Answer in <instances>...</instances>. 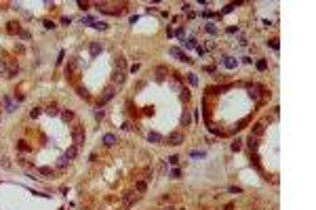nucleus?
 I'll return each mask as SVG.
<instances>
[{
    "instance_id": "nucleus-1",
    "label": "nucleus",
    "mask_w": 316,
    "mask_h": 210,
    "mask_svg": "<svg viewBox=\"0 0 316 210\" xmlns=\"http://www.w3.org/2000/svg\"><path fill=\"white\" fill-rule=\"evenodd\" d=\"M186 141V137H183V133H179V130H175V133H169V137L165 139V145H181Z\"/></svg>"
},
{
    "instance_id": "nucleus-2",
    "label": "nucleus",
    "mask_w": 316,
    "mask_h": 210,
    "mask_svg": "<svg viewBox=\"0 0 316 210\" xmlns=\"http://www.w3.org/2000/svg\"><path fill=\"white\" fill-rule=\"evenodd\" d=\"M114 95H116V86H114V84L105 86L103 93H101V97H99V105H105L107 101H112V99H114Z\"/></svg>"
},
{
    "instance_id": "nucleus-3",
    "label": "nucleus",
    "mask_w": 316,
    "mask_h": 210,
    "mask_svg": "<svg viewBox=\"0 0 316 210\" xmlns=\"http://www.w3.org/2000/svg\"><path fill=\"white\" fill-rule=\"evenodd\" d=\"M72 137H74V145H82L84 143V130L80 126H76L74 130H72Z\"/></svg>"
},
{
    "instance_id": "nucleus-4",
    "label": "nucleus",
    "mask_w": 316,
    "mask_h": 210,
    "mask_svg": "<svg viewBox=\"0 0 316 210\" xmlns=\"http://www.w3.org/2000/svg\"><path fill=\"white\" fill-rule=\"evenodd\" d=\"M169 52H171V55H173V57H177L179 61H186V63H192V59H190V57L186 55V52H181V50H179L177 46H171V48H169Z\"/></svg>"
},
{
    "instance_id": "nucleus-5",
    "label": "nucleus",
    "mask_w": 316,
    "mask_h": 210,
    "mask_svg": "<svg viewBox=\"0 0 316 210\" xmlns=\"http://www.w3.org/2000/svg\"><path fill=\"white\" fill-rule=\"evenodd\" d=\"M124 80H126L124 69H116V72H114V76H112V82H114V84H124Z\"/></svg>"
},
{
    "instance_id": "nucleus-6",
    "label": "nucleus",
    "mask_w": 316,
    "mask_h": 210,
    "mask_svg": "<svg viewBox=\"0 0 316 210\" xmlns=\"http://www.w3.org/2000/svg\"><path fill=\"white\" fill-rule=\"evenodd\" d=\"M264 133H266V126H264V122H257V124L251 128V137H255V139H257V137H261Z\"/></svg>"
},
{
    "instance_id": "nucleus-7",
    "label": "nucleus",
    "mask_w": 316,
    "mask_h": 210,
    "mask_svg": "<svg viewBox=\"0 0 316 210\" xmlns=\"http://www.w3.org/2000/svg\"><path fill=\"white\" fill-rule=\"evenodd\" d=\"M76 155H78V145H70L68 151H66V160L70 162V160H74Z\"/></svg>"
},
{
    "instance_id": "nucleus-8",
    "label": "nucleus",
    "mask_w": 316,
    "mask_h": 210,
    "mask_svg": "<svg viewBox=\"0 0 316 210\" xmlns=\"http://www.w3.org/2000/svg\"><path fill=\"white\" fill-rule=\"evenodd\" d=\"M148 141H150V143H158V145H165V139H162V137H160L158 133H150V135H148Z\"/></svg>"
},
{
    "instance_id": "nucleus-9",
    "label": "nucleus",
    "mask_w": 316,
    "mask_h": 210,
    "mask_svg": "<svg viewBox=\"0 0 316 210\" xmlns=\"http://www.w3.org/2000/svg\"><path fill=\"white\" fill-rule=\"evenodd\" d=\"M101 141H103V145H105V147H112V145L116 143V137H114L112 133H107V135H103V139H101Z\"/></svg>"
},
{
    "instance_id": "nucleus-10",
    "label": "nucleus",
    "mask_w": 316,
    "mask_h": 210,
    "mask_svg": "<svg viewBox=\"0 0 316 210\" xmlns=\"http://www.w3.org/2000/svg\"><path fill=\"white\" fill-rule=\"evenodd\" d=\"M139 200V193H126L124 195V206H131L133 202H137Z\"/></svg>"
},
{
    "instance_id": "nucleus-11",
    "label": "nucleus",
    "mask_w": 316,
    "mask_h": 210,
    "mask_svg": "<svg viewBox=\"0 0 316 210\" xmlns=\"http://www.w3.org/2000/svg\"><path fill=\"white\" fill-rule=\"evenodd\" d=\"M146 189H148V183L146 181H137V183H135V191H137V193H143Z\"/></svg>"
},
{
    "instance_id": "nucleus-12",
    "label": "nucleus",
    "mask_w": 316,
    "mask_h": 210,
    "mask_svg": "<svg viewBox=\"0 0 316 210\" xmlns=\"http://www.w3.org/2000/svg\"><path fill=\"white\" fill-rule=\"evenodd\" d=\"M101 50H103V46H101V44H91V55H93V57H97Z\"/></svg>"
},
{
    "instance_id": "nucleus-13",
    "label": "nucleus",
    "mask_w": 316,
    "mask_h": 210,
    "mask_svg": "<svg viewBox=\"0 0 316 210\" xmlns=\"http://www.w3.org/2000/svg\"><path fill=\"white\" fill-rule=\"evenodd\" d=\"M61 120H63V122L74 120V113H72V111H61Z\"/></svg>"
},
{
    "instance_id": "nucleus-14",
    "label": "nucleus",
    "mask_w": 316,
    "mask_h": 210,
    "mask_svg": "<svg viewBox=\"0 0 316 210\" xmlns=\"http://www.w3.org/2000/svg\"><path fill=\"white\" fill-rule=\"evenodd\" d=\"M249 147H251V149H253V151H255V149H257V147H259V141H257V139H255V137H249Z\"/></svg>"
},
{
    "instance_id": "nucleus-15",
    "label": "nucleus",
    "mask_w": 316,
    "mask_h": 210,
    "mask_svg": "<svg viewBox=\"0 0 316 210\" xmlns=\"http://www.w3.org/2000/svg\"><path fill=\"white\" fill-rule=\"evenodd\" d=\"M223 63H225V67H230V69H232V67H236V61H234L232 57H225Z\"/></svg>"
},
{
    "instance_id": "nucleus-16",
    "label": "nucleus",
    "mask_w": 316,
    "mask_h": 210,
    "mask_svg": "<svg viewBox=\"0 0 316 210\" xmlns=\"http://www.w3.org/2000/svg\"><path fill=\"white\" fill-rule=\"evenodd\" d=\"M93 28H95V30H105L107 23H103V21H93Z\"/></svg>"
},
{
    "instance_id": "nucleus-17",
    "label": "nucleus",
    "mask_w": 316,
    "mask_h": 210,
    "mask_svg": "<svg viewBox=\"0 0 316 210\" xmlns=\"http://www.w3.org/2000/svg\"><path fill=\"white\" fill-rule=\"evenodd\" d=\"M40 174H47V177L51 174V177H53V168H51V166H42V168H40Z\"/></svg>"
},
{
    "instance_id": "nucleus-18",
    "label": "nucleus",
    "mask_w": 316,
    "mask_h": 210,
    "mask_svg": "<svg viewBox=\"0 0 316 210\" xmlns=\"http://www.w3.org/2000/svg\"><path fill=\"white\" fill-rule=\"evenodd\" d=\"M240 143H242V141H240V139H236V141H234V143H232V151H240V147H242Z\"/></svg>"
},
{
    "instance_id": "nucleus-19",
    "label": "nucleus",
    "mask_w": 316,
    "mask_h": 210,
    "mask_svg": "<svg viewBox=\"0 0 316 210\" xmlns=\"http://www.w3.org/2000/svg\"><path fill=\"white\" fill-rule=\"evenodd\" d=\"M188 80H190V84H192V86H196V84H198V78H196V74H188Z\"/></svg>"
},
{
    "instance_id": "nucleus-20",
    "label": "nucleus",
    "mask_w": 316,
    "mask_h": 210,
    "mask_svg": "<svg viewBox=\"0 0 316 210\" xmlns=\"http://www.w3.org/2000/svg\"><path fill=\"white\" fill-rule=\"evenodd\" d=\"M190 122H192V118H190V113H183V116H181V124H183V126H188Z\"/></svg>"
},
{
    "instance_id": "nucleus-21",
    "label": "nucleus",
    "mask_w": 316,
    "mask_h": 210,
    "mask_svg": "<svg viewBox=\"0 0 316 210\" xmlns=\"http://www.w3.org/2000/svg\"><path fill=\"white\" fill-rule=\"evenodd\" d=\"M8 32H11V34H15V32L19 34V25H17V23H8Z\"/></svg>"
},
{
    "instance_id": "nucleus-22",
    "label": "nucleus",
    "mask_w": 316,
    "mask_h": 210,
    "mask_svg": "<svg viewBox=\"0 0 316 210\" xmlns=\"http://www.w3.org/2000/svg\"><path fill=\"white\" fill-rule=\"evenodd\" d=\"M44 28H47V30H55L57 25L53 23V21H49V19H44Z\"/></svg>"
},
{
    "instance_id": "nucleus-23",
    "label": "nucleus",
    "mask_w": 316,
    "mask_h": 210,
    "mask_svg": "<svg viewBox=\"0 0 316 210\" xmlns=\"http://www.w3.org/2000/svg\"><path fill=\"white\" fill-rule=\"evenodd\" d=\"M266 67H268V63H266L264 59H259V61H257V69H261V72H264Z\"/></svg>"
},
{
    "instance_id": "nucleus-24",
    "label": "nucleus",
    "mask_w": 316,
    "mask_h": 210,
    "mask_svg": "<svg viewBox=\"0 0 316 210\" xmlns=\"http://www.w3.org/2000/svg\"><path fill=\"white\" fill-rule=\"evenodd\" d=\"M47 113H51V116H57V107H55V105H49V107H47Z\"/></svg>"
},
{
    "instance_id": "nucleus-25",
    "label": "nucleus",
    "mask_w": 316,
    "mask_h": 210,
    "mask_svg": "<svg viewBox=\"0 0 316 210\" xmlns=\"http://www.w3.org/2000/svg\"><path fill=\"white\" fill-rule=\"evenodd\" d=\"M206 32L209 34H217V28H215L213 23H206Z\"/></svg>"
},
{
    "instance_id": "nucleus-26",
    "label": "nucleus",
    "mask_w": 316,
    "mask_h": 210,
    "mask_svg": "<svg viewBox=\"0 0 316 210\" xmlns=\"http://www.w3.org/2000/svg\"><path fill=\"white\" fill-rule=\"evenodd\" d=\"M156 74H158V80H162V78H165L162 74H167V69H165V67H158V69H156Z\"/></svg>"
},
{
    "instance_id": "nucleus-27",
    "label": "nucleus",
    "mask_w": 316,
    "mask_h": 210,
    "mask_svg": "<svg viewBox=\"0 0 316 210\" xmlns=\"http://www.w3.org/2000/svg\"><path fill=\"white\" fill-rule=\"evenodd\" d=\"M268 44H270V46H272V48H276V50H278V40H276V38H272V40H270V42H268Z\"/></svg>"
},
{
    "instance_id": "nucleus-28",
    "label": "nucleus",
    "mask_w": 316,
    "mask_h": 210,
    "mask_svg": "<svg viewBox=\"0 0 316 210\" xmlns=\"http://www.w3.org/2000/svg\"><path fill=\"white\" fill-rule=\"evenodd\" d=\"M177 162H179V158H177V155H171V158H169V164H173V166H175Z\"/></svg>"
},
{
    "instance_id": "nucleus-29",
    "label": "nucleus",
    "mask_w": 316,
    "mask_h": 210,
    "mask_svg": "<svg viewBox=\"0 0 316 210\" xmlns=\"http://www.w3.org/2000/svg\"><path fill=\"white\" fill-rule=\"evenodd\" d=\"M179 174H181V170H179V168H175L173 172H171V177H173V179H179Z\"/></svg>"
},
{
    "instance_id": "nucleus-30",
    "label": "nucleus",
    "mask_w": 316,
    "mask_h": 210,
    "mask_svg": "<svg viewBox=\"0 0 316 210\" xmlns=\"http://www.w3.org/2000/svg\"><path fill=\"white\" fill-rule=\"evenodd\" d=\"M66 164H68V160H66V155H63L61 160H59V168H66Z\"/></svg>"
},
{
    "instance_id": "nucleus-31",
    "label": "nucleus",
    "mask_w": 316,
    "mask_h": 210,
    "mask_svg": "<svg viewBox=\"0 0 316 210\" xmlns=\"http://www.w3.org/2000/svg\"><path fill=\"white\" fill-rule=\"evenodd\" d=\"M93 21H95V19H93V17H89V15L82 17V23H93Z\"/></svg>"
},
{
    "instance_id": "nucleus-32",
    "label": "nucleus",
    "mask_w": 316,
    "mask_h": 210,
    "mask_svg": "<svg viewBox=\"0 0 316 210\" xmlns=\"http://www.w3.org/2000/svg\"><path fill=\"white\" fill-rule=\"evenodd\" d=\"M15 76H17V69L11 67V69H8V78H15Z\"/></svg>"
},
{
    "instance_id": "nucleus-33",
    "label": "nucleus",
    "mask_w": 316,
    "mask_h": 210,
    "mask_svg": "<svg viewBox=\"0 0 316 210\" xmlns=\"http://www.w3.org/2000/svg\"><path fill=\"white\" fill-rule=\"evenodd\" d=\"M78 95H80V97H84V99H86V97H89V93H86V90H84V88H78Z\"/></svg>"
},
{
    "instance_id": "nucleus-34",
    "label": "nucleus",
    "mask_w": 316,
    "mask_h": 210,
    "mask_svg": "<svg viewBox=\"0 0 316 210\" xmlns=\"http://www.w3.org/2000/svg\"><path fill=\"white\" fill-rule=\"evenodd\" d=\"M19 149H23V151H28V149H30V147H28V145H25V141H19Z\"/></svg>"
},
{
    "instance_id": "nucleus-35",
    "label": "nucleus",
    "mask_w": 316,
    "mask_h": 210,
    "mask_svg": "<svg viewBox=\"0 0 316 210\" xmlns=\"http://www.w3.org/2000/svg\"><path fill=\"white\" fill-rule=\"evenodd\" d=\"M30 116H32V118H38V116H40V109H32Z\"/></svg>"
},
{
    "instance_id": "nucleus-36",
    "label": "nucleus",
    "mask_w": 316,
    "mask_h": 210,
    "mask_svg": "<svg viewBox=\"0 0 316 210\" xmlns=\"http://www.w3.org/2000/svg\"><path fill=\"white\" fill-rule=\"evenodd\" d=\"M181 99H183V101H190V93H188V90H183V95H181Z\"/></svg>"
},
{
    "instance_id": "nucleus-37",
    "label": "nucleus",
    "mask_w": 316,
    "mask_h": 210,
    "mask_svg": "<svg viewBox=\"0 0 316 210\" xmlns=\"http://www.w3.org/2000/svg\"><path fill=\"white\" fill-rule=\"evenodd\" d=\"M70 21H72L70 17H63V19H61V23H63V25H70Z\"/></svg>"
},
{
    "instance_id": "nucleus-38",
    "label": "nucleus",
    "mask_w": 316,
    "mask_h": 210,
    "mask_svg": "<svg viewBox=\"0 0 316 210\" xmlns=\"http://www.w3.org/2000/svg\"><path fill=\"white\" fill-rule=\"evenodd\" d=\"M165 210H175V208H171V206H169V208H165Z\"/></svg>"
}]
</instances>
